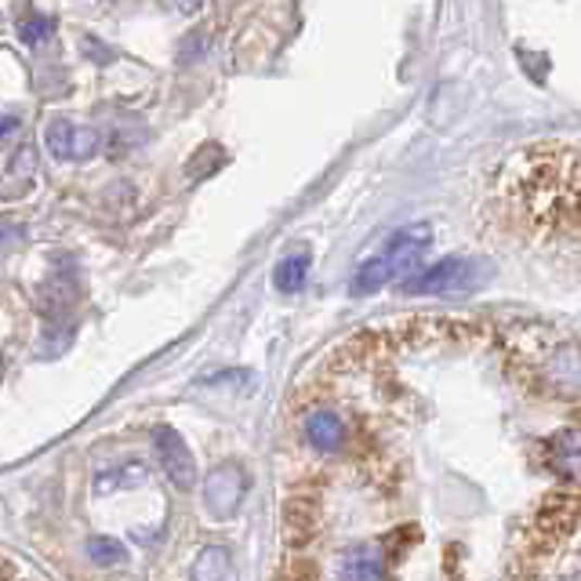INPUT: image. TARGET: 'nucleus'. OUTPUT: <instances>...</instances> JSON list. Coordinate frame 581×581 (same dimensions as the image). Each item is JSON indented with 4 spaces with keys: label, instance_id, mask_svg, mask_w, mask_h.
Here are the masks:
<instances>
[{
    "label": "nucleus",
    "instance_id": "obj_1",
    "mask_svg": "<svg viewBox=\"0 0 581 581\" xmlns=\"http://www.w3.org/2000/svg\"><path fill=\"white\" fill-rule=\"evenodd\" d=\"M505 204L520 226L538 232H578V153L574 146H531L505 175Z\"/></svg>",
    "mask_w": 581,
    "mask_h": 581
},
{
    "label": "nucleus",
    "instance_id": "obj_2",
    "mask_svg": "<svg viewBox=\"0 0 581 581\" xmlns=\"http://www.w3.org/2000/svg\"><path fill=\"white\" fill-rule=\"evenodd\" d=\"M483 277H488V273H483L480 262L440 258L437 266L407 273V277L400 280V291L404 294H462V291L480 288Z\"/></svg>",
    "mask_w": 581,
    "mask_h": 581
},
{
    "label": "nucleus",
    "instance_id": "obj_3",
    "mask_svg": "<svg viewBox=\"0 0 581 581\" xmlns=\"http://www.w3.org/2000/svg\"><path fill=\"white\" fill-rule=\"evenodd\" d=\"M153 437H156V458H161L164 477L172 480L178 491H193L197 462H193V451H189V443L182 440V432L172 429V426H161V429L153 432Z\"/></svg>",
    "mask_w": 581,
    "mask_h": 581
},
{
    "label": "nucleus",
    "instance_id": "obj_4",
    "mask_svg": "<svg viewBox=\"0 0 581 581\" xmlns=\"http://www.w3.org/2000/svg\"><path fill=\"white\" fill-rule=\"evenodd\" d=\"M248 494V472L240 465H218L204 483V505L215 520H229Z\"/></svg>",
    "mask_w": 581,
    "mask_h": 581
},
{
    "label": "nucleus",
    "instance_id": "obj_5",
    "mask_svg": "<svg viewBox=\"0 0 581 581\" xmlns=\"http://www.w3.org/2000/svg\"><path fill=\"white\" fill-rule=\"evenodd\" d=\"M48 150L59 156V161H88V156L99 150V131L77 128L66 116H55L48 124Z\"/></svg>",
    "mask_w": 581,
    "mask_h": 581
},
{
    "label": "nucleus",
    "instance_id": "obj_6",
    "mask_svg": "<svg viewBox=\"0 0 581 581\" xmlns=\"http://www.w3.org/2000/svg\"><path fill=\"white\" fill-rule=\"evenodd\" d=\"M574 527H578V502H574V494H556V498H548L542 516H538L534 534L542 538L545 545H559L564 538L574 534Z\"/></svg>",
    "mask_w": 581,
    "mask_h": 581
},
{
    "label": "nucleus",
    "instance_id": "obj_7",
    "mask_svg": "<svg viewBox=\"0 0 581 581\" xmlns=\"http://www.w3.org/2000/svg\"><path fill=\"white\" fill-rule=\"evenodd\" d=\"M432 244V226H411V229H400L393 240H389V258H393V266L400 277H407V273H415L421 266V255L429 251Z\"/></svg>",
    "mask_w": 581,
    "mask_h": 581
},
{
    "label": "nucleus",
    "instance_id": "obj_8",
    "mask_svg": "<svg viewBox=\"0 0 581 581\" xmlns=\"http://www.w3.org/2000/svg\"><path fill=\"white\" fill-rule=\"evenodd\" d=\"M302 432L310 440V447L331 454L345 443V421L334 415V411H313L310 418L302 421Z\"/></svg>",
    "mask_w": 581,
    "mask_h": 581
},
{
    "label": "nucleus",
    "instance_id": "obj_9",
    "mask_svg": "<svg viewBox=\"0 0 581 581\" xmlns=\"http://www.w3.org/2000/svg\"><path fill=\"white\" fill-rule=\"evenodd\" d=\"M393 280H400V273H396V266H393V258H389V251H382V255H375V258H367L361 269H356V277H353V294H375V291H382L386 283H393Z\"/></svg>",
    "mask_w": 581,
    "mask_h": 581
},
{
    "label": "nucleus",
    "instance_id": "obj_10",
    "mask_svg": "<svg viewBox=\"0 0 581 581\" xmlns=\"http://www.w3.org/2000/svg\"><path fill=\"white\" fill-rule=\"evenodd\" d=\"M310 251H299V255H288L273 273V283H277V291L283 294H299L305 288V280H310Z\"/></svg>",
    "mask_w": 581,
    "mask_h": 581
},
{
    "label": "nucleus",
    "instance_id": "obj_11",
    "mask_svg": "<svg viewBox=\"0 0 581 581\" xmlns=\"http://www.w3.org/2000/svg\"><path fill=\"white\" fill-rule=\"evenodd\" d=\"M232 574V564H229V553L226 548H218V545H211L204 548V553L197 556V564H193V578L197 581H215V578H229Z\"/></svg>",
    "mask_w": 581,
    "mask_h": 581
},
{
    "label": "nucleus",
    "instance_id": "obj_12",
    "mask_svg": "<svg viewBox=\"0 0 581 581\" xmlns=\"http://www.w3.org/2000/svg\"><path fill=\"white\" fill-rule=\"evenodd\" d=\"M88 556H91V564H99V567H113V564H124L128 559V548H124L116 538H88Z\"/></svg>",
    "mask_w": 581,
    "mask_h": 581
},
{
    "label": "nucleus",
    "instance_id": "obj_13",
    "mask_svg": "<svg viewBox=\"0 0 581 581\" xmlns=\"http://www.w3.org/2000/svg\"><path fill=\"white\" fill-rule=\"evenodd\" d=\"M128 469L131 472H121V465H116V469H102L99 480H94V491L105 494V491H113V488H128V483H142L146 480L142 465H128Z\"/></svg>",
    "mask_w": 581,
    "mask_h": 581
},
{
    "label": "nucleus",
    "instance_id": "obj_14",
    "mask_svg": "<svg viewBox=\"0 0 581 581\" xmlns=\"http://www.w3.org/2000/svg\"><path fill=\"white\" fill-rule=\"evenodd\" d=\"M51 29H55V23H51L48 15H26L23 23H18V37H23V45L37 48L51 37Z\"/></svg>",
    "mask_w": 581,
    "mask_h": 581
},
{
    "label": "nucleus",
    "instance_id": "obj_15",
    "mask_svg": "<svg viewBox=\"0 0 581 581\" xmlns=\"http://www.w3.org/2000/svg\"><path fill=\"white\" fill-rule=\"evenodd\" d=\"M382 574H386V567H382V559H375V556L349 559L342 567V578H382Z\"/></svg>",
    "mask_w": 581,
    "mask_h": 581
},
{
    "label": "nucleus",
    "instance_id": "obj_16",
    "mask_svg": "<svg viewBox=\"0 0 581 581\" xmlns=\"http://www.w3.org/2000/svg\"><path fill=\"white\" fill-rule=\"evenodd\" d=\"M12 131H18V116H15V113L0 116V139H8Z\"/></svg>",
    "mask_w": 581,
    "mask_h": 581
},
{
    "label": "nucleus",
    "instance_id": "obj_17",
    "mask_svg": "<svg viewBox=\"0 0 581 581\" xmlns=\"http://www.w3.org/2000/svg\"><path fill=\"white\" fill-rule=\"evenodd\" d=\"M0 578H15V567H12V564H8V559H4V556H0Z\"/></svg>",
    "mask_w": 581,
    "mask_h": 581
},
{
    "label": "nucleus",
    "instance_id": "obj_18",
    "mask_svg": "<svg viewBox=\"0 0 581 581\" xmlns=\"http://www.w3.org/2000/svg\"><path fill=\"white\" fill-rule=\"evenodd\" d=\"M0 244H4V226H0Z\"/></svg>",
    "mask_w": 581,
    "mask_h": 581
}]
</instances>
